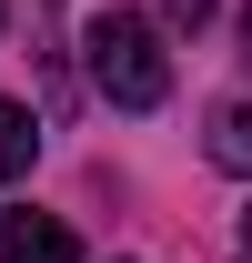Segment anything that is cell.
<instances>
[{
	"mask_svg": "<svg viewBox=\"0 0 252 263\" xmlns=\"http://www.w3.org/2000/svg\"><path fill=\"white\" fill-rule=\"evenodd\" d=\"M81 61H91V91L111 111H161L172 101V51L141 10H91V31H81Z\"/></svg>",
	"mask_w": 252,
	"mask_h": 263,
	"instance_id": "1",
	"label": "cell"
},
{
	"mask_svg": "<svg viewBox=\"0 0 252 263\" xmlns=\"http://www.w3.org/2000/svg\"><path fill=\"white\" fill-rule=\"evenodd\" d=\"M161 10H172L182 31H202V21H212V0H161Z\"/></svg>",
	"mask_w": 252,
	"mask_h": 263,
	"instance_id": "5",
	"label": "cell"
},
{
	"mask_svg": "<svg viewBox=\"0 0 252 263\" xmlns=\"http://www.w3.org/2000/svg\"><path fill=\"white\" fill-rule=\"evenodd\" d=\"M0 263H81V243L51 213H0Z\"/></svg>",
	"mask_w": 252,
	"mask_h": 263,
	"instance_id": "2",
	"label": "cell"
},
{
	"mask_svg": "<svg viewBox=\"0 0 252 263\" xmlns=\"http://www.w3.org/2000/svg\"><path fill=\"white\" fill-rule=\"evenodd\" d=\"M31 152H40V132H31V111H20V101L0 91V193H10V182L31 172Z\"/></svg>",
	"mask_w": 252,
	"mask_h": 263,
	"instance_id": "4",
	"label": "cell"
},
{
	"mask_svg": "<svg viewBox=\"0 0 252 263\" xmlns=\"http://www.w3.org/2000/svg\"><path fill=\"white\" fill-rule=\"evenodd\" d=\"M242 263H252V213H242Z\"/></svg>",
	"mask_w": 252,
	"mask_h": 263,
	"instance_id": "7",
	"label": "cell"
},
{
	"mask_svg": "<svg viewBox=\"0 0 252 263\" xmlns=\"http://www.w3.org/2000/svg\"><path fill=\"white\" fill-rule=\"evenodd\" d=\"M242 61H252V0H242Z\"/></svg>",
	"mask_w": 252,
	"mask_h": 263,
	"instance_id": "6",
	"label": "cell"
},
{
	"mask_svg": "<svg viewBox=\"0 0 252 263\" xmlns=\"http://www.w3.org/2000/svg\"><path fill=\"white\" fill-rule=\"evenodd\" d=\"M202 152H212L222 172H242V182H252V101H222L212 132H202Z\"/></svg>",
	"mask_w": 252,
	"mask_h": 263,
	"instance_id": "3",
	"label": "cell"
}]
</instances>
